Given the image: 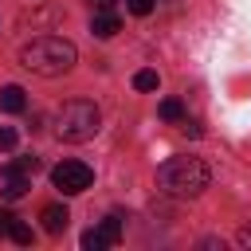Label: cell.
<instances>
[{"instance_id": "6da1fadb", "label": "cell", "mask_w": 251, "mask_h": 251, "mask_svg": "<svg viewBox=\"0 0 251 251\" xmlns=\"http://www.w3.org/2000/svg\"><path fill=\"white\" fill-rule=\"evenodd\" d=\"M75 59H78V51H75V43L63 39V35H39V39H31V43L20 51V63H24L31 75H43V78L67 75V71L75 67Z\"/></svg>"}, {"instance_id": "7a4b0ae2", "label": "cell", "mask_w": 251, "mask_h": 251, "mask_svg": "<svg viewBox=\"0 0 251 251\" xmlns=\"http://www.w3.org/2000/svg\"><path fill=\"white\" fill-rule=\"evenodd\" d=\"M157 184L176 200H192V196H200L208 188V169L196 157H169L157 169Z\"/></svg>"}, {"instance_id": "3957f363", "label": "cell", "mask_w": 251, "mask_h": 251, "mask_svg": "<svg viewBox=\"0 0 251 251\" xmlns=\"http://www.w3.org/2000/svg\"><path fill=\"white\" fill-rule=\"evenodd\" d=\"M98 126H102V114H98V106L86 102V98H71V102H63L59 114H55V133H59V141H71V145L90 141V137L98 133Z\"/></svg>"}, {"instance_id": "277c9868", "label": "cell", "mask_w": 251, "mask_h": 251, "mask_svg": "<svg viewBox=\"0 0 251 251\" xmlns=\"http://www.w3.org/2000/svg\"><path fill=\"white\" fill-rule=\"evenodd\" d=\"M51 184H55L63 196H78V192H86V188L94 184V173H90V165H82V161H63V165L51 169Z\"/></svg>"}, {"instance_id": "5b68a950", "label": "cell", "mask_w": 251, "mask_h": 251, "mask_svg": "<svg viewBox=\"0 0 251 251\" xmlns=\"http://www.w3.org/2000/svg\"><path fill=\"white\" fill-rule=\"evenodd\" d=\"M122 239V216H106L98 227H90L86 235H82V247L86 251H106V247H114Z\"/></svg>"}, {"instance_id": "8992f818", "label": "cell", "mask_w": 251, "mask_h": 251, "mask_svg": "<svg viewBox=\"0 0 251 251\" xmlns=\"http://www.w3.org/2000/svg\"><path fill=\"white\" fill-rule=\"evenodd\" d=\"M0 176H4V200H20V196L31 188V173H24L16 161H12V165H4V173H0Z\"/></svg>"}, {"instance_id": "52a82bcc", "label": "cell", "mask_w": 251, "mask_h": 251, "mask_svg": "<svg viewBox=\"0 0 251 251\" xmlns=\"http://www.w3.org/2000/svg\"><path fill=\"white\" fill-rule=\"evenodd\" d=\"M39 220H43V231H47V235H63L67 224H71V212H67L63 204H47V208L39 212Z\"/></svg>"}, {"instance_id": "ba28073f", "label": "cell", "mask_w": 251, "mask_h": 251, "mask_svg": "<svg viewBox=\"0 0 251 251\" xmlns=\"http://www.w3.org/2000/svg\"><path fill=\"white\" fill-rule=\"evenodd\" d=\"M90 31L98 35V39H114L118 31H122V20L106 8V12H94V20H90Z\"/></svg>"}, {"instance_id": "9c48e42d", "label": "cell", "mask_w": 251, "mask_h": 251, "mask_svg": "<svg viewBox=\"0 0 251 251\" xmlns=\"http://www.w3.org/2000/svg\"><path fill=\"white\" fill-rule=\"evenodd\" d=\"M27 106V98H24V86H4L0 90V110H8V114H20Z\"/></svg>"}, {"instance_id": "30bf717a", "label": "cell", "mask_w": 251, "mask_h": 251, "mask_svg": "<svg viewBox=\"0 0 251 251\" xmlns=\"http://www.w3.org/2000/svg\"><path fill=\"white\" fill-rule=\"evenodd\" d=\"M161 118H165V122H180V118H184L180 98H165V102H161Z\"/></svg>"}, {"instance_id": "8fae6325", "label": "cell", "mask_w": 251, "mask_h": 251, "mask_svg": "<svg viewBox=\"0 0 251 251\" xmlns=\"http://www.w3.org/2000/svg\"><path fill=\"white\" fill-rule=\"evenodd\" d=\"M8 235H12V239H16L20 247H31V239H35V235H31V227H27V224H20V220H12Z\"/></svg>"}, {"instance_id": "7c38bea8", "label": "cell", "mask_w": 251, "mask_h": 251, "mask_svg": "<svg viewBox=\"0 0 251 251\" xmlns=\"http://www.w3.org/2000/svg\"><path fill=\"white\" fill-rule=\"evenodd\" d=\"M157 82H161L157 71H137V75H133V86H137V90H157Z\"/></svg>"}, {"instance_id": "4fadbf2b", "label": "cell", "mask_w": 251, "mask_h": 251, "mask_svg": "<svg viewBox=\"0 0 251 251\" xmlns=\"http://www.w3.org/2000/svg\"><path fill=\"white\" fill-rule=\"evenodd\" d=\"M126 8H129L133 16H149V12H153V0H126Z\"/></svg>"}, {"instance_id": "5bb4252c", "label": "cell", "mask_w": 251, "mask_h": 251, "mask_svg": "<svg viewBox=\"0 0 251 251\" xmlns=\"http://www.w3.org/2000/svg\"><path fill=\"white\" fill-rule=\"evenodd\" d=\"M0 149H4V153H8V149H16V129L0 126Z\"/></svg>"}, {"instance_id": "9a60e30c", "label": "cell", "mask_w": 251, "mask_h": 251, "mask_svg": "<svg viewBox=\"0 0 251 251\" xmlns=\"http://www.w3.org/2000/svg\"><path fill=\"white\" fill-rule=\"evenodd\" d=\"M180 129H184V133H192V137H200V133H204V129H200V122H188V118H180Z\"/></svg>"}, {"instance_id": "2e32d148", "label": "cell", "mask_w": 251, "mask_h": 251, "mask_svg": "<svg viewBox=\"0 0 251 251\" xmlns=\"http://www.w3.org/2000/svg\"><path fill=\"white\" fill-rule=\"evenodd\" d=\"M12 220H16V216H12L8 208H0V235H8V227H12Z\"/></svg>"}, {"instance_id": "e0dca14e", "label": "cell", "mask_w": 251, "mask_h": 251, "mask_svg": "<svg viewBox=\"0 0 251 251\" xmlns=\"http://www.w3.org/2000/svg\"><path fill=\"white\" fill-rule=\"evenodd\" d=\"M114 4H118V0H90V8H94V12H106V8H114Z\"/></svg>"}]
</instances>
